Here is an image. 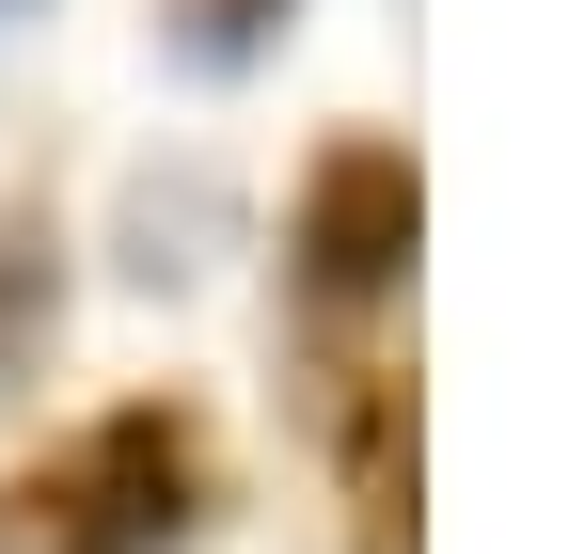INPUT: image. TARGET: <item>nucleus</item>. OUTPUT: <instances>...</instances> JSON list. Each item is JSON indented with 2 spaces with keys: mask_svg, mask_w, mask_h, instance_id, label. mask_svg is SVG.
Segmentation results:
<instances>
[{
  "mask_svg": "<svg viewBox=\"0 0 569 554\" xmlns=\"http://www.w3.org/2000/svg\"><path fill=\"white\" fill-rule=\"evenodd\" d=\"M190 523H206V428L159 412V396L96 412L80 444H48L17 475V538L32 554H174Z\"/></svg>",
  "mask_w": 569,
  "mask_h": 554,
  "instance_id": "obj_1",
  "label": "nucleus"
},
{
  "mask_svg": "<svg viewBox=\"0 0 569 554\" xmlns=\"http://www.w3.org/2000/svg\"><path fill=\"white\" fill-rule=\"evenodd\" d=\"M301 286L317 301H380L396 269H411V238H427V190H411V144H332L317 175H301Z\"/></svg>",
  "mask_w": 569,
  "mask_h": 554,
  "instance_id": "obj_2",
  "label": "nucleus"
},
{
  "mask_svg": "<svg viewBox=\"0 0 569 554\" xmlns=\"http://www.w3.org/2000/svg\"><path fill=\"white\" fill-rule=\"evenodd\" d=\"M222 254H238V190L206 159H142L127 175V206H111V269L127 286H206Z\"/></svg>",
  "mask_w": 569,
  "mask_h": 554,
  "instance_id": "obj_3",
  "label": "nucleus"
},
{
  "mask_svg": "<svg viewBox=\"0 0 569 554\" xmlns=\"http://www.w3.org/2000/svg\"><path fill=\"white\" fill-rule=\"evenodd\" d=\"M348 507H365V554H411V396L396 380L348 396Z\"/></svg>",
  "mask_w": 569,
  "mask_h": 554,
  "instance_id": "obj_4",
  "label": "nucleus"
},
{
  "mask_svg": "<svg viewBox=\"0 0 569 554\" xmlns=\"http://www.w3.org/2000/svg\"><path fill=\"white\" fill-rule=\"evenodd\" d=\"M48 317H63V238L17 206V222H0V380L48 365Z\"/></svg>",
  "mask_w": 569,
  "mask_h": 554,
  "instance_id": "obj_5",
  "label": "nucleus"
},
{
  "mask_svg": "<svg viewBox=\"0 0 569 554\" xmlns=\"http://www.w3.org/2000/svg\"><path fill=\"white\" fill-rule=\"evenodd\" d=\"M269 17H284V0H174V48H190V63H253Z\"/></svg>",
  "mask_w": 569,
  "mask_h": 554,
  "instance_id": "obj_6",
  "label": "nucleus"
}]
</instances>
